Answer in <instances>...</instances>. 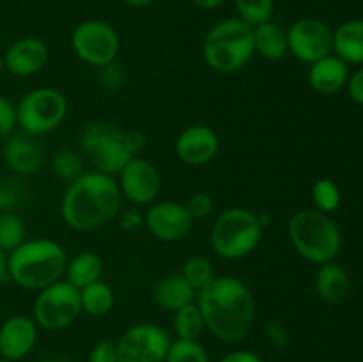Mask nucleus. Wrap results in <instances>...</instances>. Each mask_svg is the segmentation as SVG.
I'll return each instance as SVG.
<instances>
[{
    "label": "nucleus",
    "mask_w": 363,
    "mask_h": 362,
    "mask_svg": "<svg viewBox=\"0 0 363 362\" xmlns=\"http://www.w3.org/2000/svg\"><path fill=\"white\" fill-rule=\"evenodd\" d=\"M48 45L35 35L20 38L4 53V70L20 78L39 73L48 62Z\"/></svg>",
    "instance_id": "17"
},
{
    "label": "nucleus",
    "mask_w": 363,
    "mask_h": 362,
    "mask_svg": "<svg viewBox=\"0 0 363 362\" xmlns=\"http://www.w3.org/2000/svg\"><path fill=\"white\" fill-rule=\"evenodd\" d=\"M254 53L272 62L282 60L289 53L286 28L273 20L254 27Z\"/></svg>",
    "instance_id": "23"
},
{
    "label": "nucleus",
    "mask_w": 363,
    "mask_h": 362,
    "mask_svg": "<svg viewBox=\"0 0 363 362\" xmlns=\"http://www.w3.org/2000/svg\"><path fill=\"white\" fill-rule=\"evenodd\" d=\"M218 362H264L261 355L252 350H234L223 355Z\"/></svg>",
    "instance_id": "39"
},
{
    "label": "nucleus",
    "mask_w": 363,
    "mask_h": 362,
    "mask_svg": "<svg viewBox=\"0 0 363 362\" xmlns=\"http://www.w3.org/2000/svg\"><path fill=\"white\" fill-rule=\"evenodd\" d=\"M266 336H268V341L275 348L282 350V348L287 346V341H289V334H287L286 327L280 322H272L266 329Z\"/></svg>",
    "instance_id": "37"
},
{
    "label": "nucleus",
    "mask_w": 363,
    "mask_h": 362,
    "mask_svg": "<svg viewBox=\"0 0 363 362\" xmlns=\"http://www.w3.org/2000/svg\"><path fill=\"white\" fill-rule=\"evenodd\" d=\"M9 259H7V252H4L0 248V286L6 283H9Z\"/></svg>",
    "instance_id": "40"
},
{
    "label": "nucleus",
    "mask_w": 363,
    "mask_h": 362,
    "mask_svg": "<svg viewBox=\"0 0 363 362\" xmlns=\"http://www.w3.org/2000/svg\"><path fill=\"white\" fill-rule=\"evenodd\" d=\"M286 32L287 50L300 62L311 66L333 53V31L319 18H300Z\"/></svg>",
    "instance_id": "12"
},
{
    "label": "nucleus",
    "mask_w": 363,
    "mask_h": 362,
    "mask_svg": "<svg viewBox=\"0 0 363 362\" xmlns=\"http://www.w3.org/2000/svg\"><path fill=\"white\" fill-rule=\"evenodd\" d=\"M82 312L92 316V318H101L106 316L113 309L116 304V295L113 290L105 283V280H96L89 286L80 290Z\"/></svg>",
    "instance_id": "25"
},
{
    "label": "nucleus",
    "mask_w": 363,
    "mask_h": 362,
    "mask_svg": "<svg viewBox=\"0 0 363 362\" xmlns=\"http://www.w3.org/2000/svg\"><path fill=\"white\" fill-rule=\"evenodd\" d=\"M194 216L188 213L184 202L156 201L144 215V226L152 238L165 243L184 240L194 229Z\"/></svg>",
    "instance_id": "13"
},
{
    "label": "nucleus",
    "mask_w": 363,
    "mask_h": 362,
    "mask_svg": "<svg viewBox=\"0 0 363 362\" xmlns=\"http://www.w3.org/2000/svg\"><path fill=\"white\" fill-rule=\"evenodd\" d=\"M16 106L0 94V138H6L16 130Z\"/></svg>",
    "instance_id": "35"
},
{
    "label": "nucleus",
    "mask_w": 363,
    "mask_h": 362,
    "mask_svg": "<svg viewBox=\"0 0 363 362\" xmlns=\"http://www.w3.org/2000/svg\"><path fill=\"white\" fill-rule=\"evenodd\" d=\"M4 160L13 172L20 176H32L43 167L45 153L34 137L23 131H13L4 142Z\"/></svg>",
    "instance_id": "18"
},
{
    "label": "nucleus",
    "mask_w": 363,
    "mask_h": 362,
    "mask_svg": "<svg viewBox=\"0 0 363 362\" xmlns=\"http://www.w3.org/2000/svg\"><path fill=\"white\" fill-rule=\"evenodd\" d=\"M123 2L126 4V6L135 7V9H142V7L151 6V4L155 2V0H123Z\"/></svg>",
    "instance_id": "43"
},
{
    "label": "nucleus",
    "mask_w": 363,
    "mask_h": 362,
    "mask_svg": "<svg viewBox=\"0 0 363 362\" xmlns=\"http://www.w3.org/2000/svg\"><path fill=\"white\" fill-rule=\"evenodd\" d=\"M165 362H211L209 353L199 341L174 339Z\"/></svg>",
    "instance_id": "31"
},
{
    "label": "nucleus",
    "mask_w": 363,
    "mask_h": 362,
    "mask_svg": "<svg viewBox=\"0 0 363 362\" xmlns=\"http://www.w3.org/2000/svg\"><path fill=\"white\" fill-rule=\"evenodd\" d=\"M269 216L247 208H229L220 213L211 227L213 251L227 261L247 258L261 243Z\"/></svg>",
    "instance_id": "7"
},
{
    "label": "nucleus",
    "mask_w": 363,
    "mask_h": 362,
    "mask_svg": "<svg viewBox=\"0 0 363 362\" xmlns=\"http://www.w3.org/2000/svg\"><path fill=\"white\" fill-rule=\"evenodd\" d=\"M87 362H119L117 343L112 339H99L92 344Z\"/></svg>",
    "instance_id": "34"
},
{
    "label": "nucleus",
    "mask_w": 363,
    "mask_h": 362,
    "mask_svg": "<svg viewBox=\"0 0 363 362\" xmlns=\"http://www.w3.org/2000/svg\"><path fill=\"white\" fill-rule=\"evenodd\" d=\"M116 343L119 362H165L172 337L163 327L142 322L128 327Z\"/></svg>",
    "instance_id": "11"
},
{
    "label": "nucleus",
    "mask_w": 363,
    "mask_h": 362,
    "mask_svg": "<svg viewBox=\"0 0 363 362\" xmlns=\"http://www.w3.org/2000/svg\"><path fill=\"white\" fill-rule=\"evenodd\" d=\"M333 53L350 64H363V20H347L333 31Z\"/></svg>",
    "instance_id": "22"
},
{
    "label": "nucleus",
    "mask_w": 363,
    "mask_h": 362,
    "mask_svg": "<svg viewBox=\"0 0 363 362\" xmlns=\"http://www.w3.org/2000/svg\"><path fill=\"white\" fill-rule=\"evenodd\" d=\"M82 314L80 290L60 279L50 284L45 290L38 291L34 305H32V318L39 329L59 332L73 325Z\"/></svg>",
    "instance_id": "9"
},
{
    "label": "nucleus",
    "mask_w": 363,
    "mask_h": 362,
    "mask_svg": "<svg viewBox=\"0 0 363 362\" xmlns=\"http://www.w3.org/2000/svg\"><path fill=\"white\" fill-rule=\"evenodd\" d=\"M123 194L117 180L99 170H85L67 183L60 199V219L69 229L91 233L119 215Z\"/></svg>",
    "instance_id": "2"
},
{
    "label": "nucleus",
    "mask_w": 363,
    "mask_h": 362,
    "mask_svg": "<svg viewBox=\"0 0 363 362\" xmlns=\"http://www.w3.org/2000/svg\"><path fill=\"white\" fill-rule=\"evenodd\" d=\"M181 275H183L184 279L188 280V284H190L191 287H195L199 293L202 287H206L213 279H215L216 272L215 266H213V263L209 261L208 258H204V256H190V258L183 263V266H181Z\"/></svg>",
    "instance_id": "29"
},
{
    "label": "nucleus",
    "mask_w": 363,
    "mask_h": 362,
    "mask_svg": "<svg viewBox=\"0 0 363 362\" xmlns=\"http://www.w3.org/2000/svg\"><path fill=\"white\" fill-rule=\"evenodd\" d=\"M25 240H27L25 220L16 212L0 213V248L9 254Z\"/></svg>",
    "instance_id": "27"
},
{
    "label": "nucleus",
    "mask_w": 363,
    "mask_h": 362,
    "mask_svg": "<svg viewBox=\"0 0 363 362\" xmlns=\"http://www.w3.org/2000/svg\"><path fill=\"white\" fill-rule=\"evenodd\" d=\"M287 236L294 251L312 265H325L339 256L342 233L335 220L319 209H300L287 222Z\"/></svg>",
    "instance_id": "6"
},
{
    "label": "nucleus",
    "mask_w": 363,
    "mask_h": 362,
    "mask_svg": "<svg viewBox=\"0 0 363 362\" xmlns=\"http://www.w3.org/2000/svg\"><path fill=\"white\" fill-rule=\"evenodd\" d=\"M315 291L319 298L330 304L342 302L351 291L350 273L335 261L319 265L318 273H315Z\"/></svg>",
    "instance_id": "21"
},
{
    "label": "nucleus",
    "mask_w": 363,
    "mask_h": 362,
    "mask_svg": "<svg viewBox=\"0 0 363 362\" xmlns=\"http://www.w3.org/2000/svg\"><path fill=\"white\" fill-rule=\"evenodd\" d=\"M4 71V55H0V73Z\"/></svg>",
    "instance_id": "44"
},
{
    "label": "nucleus",
    "mask_w": 363,
    "mask_h": 362,
    "mask_svg": "<svg viewBox=\"0 0 363 362\" xmlns=\"http://www.w3.org/2000/svg\"><path fill=\"white\" fill-rule=\"evenodd\" d=\"M254 55V27L238 16L216 21L202 41V57L216 73H238Z\"/></svg>",
    "instance_id": "5"
},
{
    "label": "nucleus",
    "mask_w": 363,
    "mask_h": 362,
    "mask_svg": "<svg viewBox=\"0 0 363 362\" xmlns=\"http://www.w3.org/2000/svg\"><path fill=\"white\" fill-rule=\"evenodd\" d=\"M66 94L52 85L28 91L16 105V124L23 133L41 137L55 131L67 117Z\"/></svg>",
    "instance_id": "8"
},
{
    "label": "nucleus",
    "mask_w": 363,
    "mask_h": 362,
    "mask_svg": "<svg viewBox=\"0 0 363 362\" xmlns=\"http://www.w3.org/2000/svg\"><path fill=\"white\" fill-rule=\"evenodd\" d=\"M312 201H314L315 209L323 213L335 212L340 206V190L332 180L321 177L312 185Z\"/></svg>",
    "instance_id": "32"
},
{
    "label": "nucleus",
    "mask_w": 363,
    "mask_h": 362,
    "mask_svg": "<svg viewBox=\"0 0 363 362\" xmlns=\"http://www.w3.org/2000/svg\"><path fill=\"white\" fill-rule=\"evenodd\" d=\"M9 277L16 286L27 291H41L64 279L67 252L52 238H32L7 254Z\"/></svg>",
    "instance_id": "3"
},
{
    "label": "nucleus",
    "mask_w": 363,
    "mask_h": 362,
    "mask_svg": "<svg viewBox=\"0 0 363 362\" xmlns=\"http://www.w3.org/2000/svg\"><path fill=\"white\" fill-rule=\"evenodd\" d=\"M38 323L25 314H14L0 325V357L18 362L27 357L38 343Z\"/></svg>",
    "instance_id": "16"
},
{
    "label": "nucleus",
    "mask_w": 363,
    "mask_h": 362,
    "mask_svg": "<svg viewBox=\"0 0 363 362\" xmlns=\"http://www.w3.org/2000/svg\"><path fill=\"white\" fill-rule=\"evenodd\" d=\"M80 146L91 156L94 170L117 176L145 146V135L137 130H121L106 121H92L80 135Z\"/></svg>",
    "instance_id": "4"
},
{
    "label": "nucleus",
    "mask_w": 363,
    "mask_h": 362,
    "mask_svg": "<svg viewBox=\"0 0 363 362\" xmlns=\"http://www.w3.org/2000/svg\"><path fill=\"white\" fill-rule=\"evenodd\" d=\"M140 224H144V216H140L138 213H135V212L124 213L123 227H126V229H135V227H138Z\"/></svg>",
    "instance_id": "41"
},
{
    "label": "nucleus",
    "mask_w": 363,
    "mask_h": 362,
    "mask_svg": "<svg viewBox=\"0 0 363 362\" xmlns=\"http://www.w3.org/2000/svg\"><path fill=\"white\" fill-rule=\"evenodd\" d=\"M117 185L123 199L137 206H151L162 192V176L155 163L135 156L117 174Z\"/></svg>",
    "instance_id": "14"
},
{
    "label": "nucleus",
    "mask_w": 363,
    "mask_h": 362,
    "mask_svg": "<svg viewBox=\"0 0 363 362\" xmlns=\"http://www.w3.org/2000/svg\"><path fill=\"white\" fill-rule=\"evenodd\" d=\"M172 327L174 334H176V339L199 341V337H201L202 332L206 330V323L197 302H194V304L186 305V307L174 312Z\"/></svg>",
    "instance_id": "26"
},
{
    "label": "nucleus",
    "mask_w": 363,
    "mask_h": 362,
    "mask_svg": "<svg viewBox=\"0 0 363 362\" xmlns=\"http://www.w3.org/2000/svg\"><path fill=\"white\" fill-rule=\"evenodd\" d=\"M152 300L162 311L176 312L197 300V290L188 284L181 273H170L155 284Z\"/></svg>",
    "instance_id": "20"
},
{
    "label": "nucleus",
    "mask_w": 363,
    "mask_h": 362,
    "mask_svg": "<svg viewBox=\"0 0 363 362\" xmlns=\"http://www.w3.org/2000/svg\"><path fill=\"white\" fill-rule=\"evenodd\" d=\"M0 362H11V361H6V358H2V357H0Z\"/></svg>",
    "instance_id": "45"
},
{
    "label": "nucleus",
    "mask_w": 363,
    "mask_h": 362,
    "mask_svg": "<svg viewBox=\"0 0 363 362\" xmlns=\"http://www.w3.org/2000/svg\"><path fill=\"white\" fill-rule=\"evenodd\" d=\"M184 206H186L188 213L194 216V220H202L211 215L213 208H215V201H213L208 192H195L188 197Z\"/></svg>",
    "instance_id": "33"
},
{
    "label": "nucleus",
    "mask_w": 363,
    "mask_h": 362,
    "mask_svg": "<svg viewBox=\"0 0 363 362\" xmlns=\"http://www.w3.org/2000/svg\"><path fill=\"white\" fill-rule=\"evenodd\" d=\"M52 170L59 180L71 183L78 176L85 172L84 170V158L80 151L73 148H62L55 153L52 160Z\"/></svg>",
    "instance_id": "28"
},
{
    "label": "nucleus",
    "mask_w": 363,
    "mask_h": 362,
    "mask_svg": "<svg viewBox=\"0 0 363 362\" xmlns=\"http://www.w3.org/2000/svg\"><path fill=\"white\" fill-rule=\"evenodd\" d=\"M308 85L323 96H332L346 87L350 78V67L335 53L311 64L308 67Z\"/></svg>",
    "instance_id": "19"
},
{
    "label": "nucleus",
    "mask_w": 363,
    "mask_h": 362,
    "mask_svg": "<svg viewBox=\"0 0 363 362\" xmlns=\"http://www.w3.org/2000/svg\"><path fill=\"white\" fill-rule=\"evenodd\" d=\"M206 330L222 343H240L255 323V298L252 290L234 275H216L197 293Z\"/></svg>",
    "instance_id": "1"
},
{
    "label": "nucleus",
    "mask_w": 363,
    "mask_h": 362,
    "mask_svg": "<svg viewBox=\"0 0 363 362\" xmlns=\"http://www.w3.org/2000/svg\"><path fill=\"white\" fill-rule=\"evenodd\" d=\"M103 275V261L96 252L82 251L71 259H67L66 273L64 279L73 284L77 290L89 286L101 279Z\"/></svg>",
    "instance_id": "24"
},
{
    "label": "nucleus",
    "mask_w": 363,
    "mask_h": 362,
    "mask_svg": "<svg viewBox=\"0 0 363 362\" xmlns=\"http://www.w3.org/2000/svg\"><path fill=\"white\" fill-rule=\"evenodd\" d=\"M191 4H195L201 9H216V7L222 6L225 0H190Z\"/></svg>",
    "instance_id": "42"
},
{
    "label": "nucleus",
    "mask_w": 363,
    "mask_h": 362,
    "mask_svg": "<svg viewBox=\"0 0 363 362\" xmlns=\"http://www.w3.org/2000/svg\"><path fill=\"white\" fill-rule=\"evenodd\" d=\"M71 46L82 62L103 70L116 62L121 52V38L116 27L108 21L91 18L74 27Z\"/></svg>",
    "instance_id": "10"
},
{
    "label": "nucleus",
    "mask_w": 363,
    "mask_h": 362,
    "mask_svg": "<svg viewBox=\"0 0 363 362\" xmlns=\"http://www.w3.org/2000/svg\"><path fill=\"white\" fill-rule=\"evenodd\" d=\"M176 156L190 167H202L211 162L220 151V137L206 124H190L184 128L174 144Z\"/></svg>",
    "instance_id": "15"
},
{
    "label": "nucleus",
    "mask_w": 363,
    "mask_h": 362,
    "mask_svg": "<svg viewBox=\"0 0 363 362\" xmlns=\"http://www.w3.org/2000/svg\"><path fill=\"white\" fill-rule=\"evenodd\" d=\"M234 7L238 11V18L250 27H257L273 20L275 0H234Z\"/></svg>",
    "instance_id": "30"
},
{
    "label": "nucleus",
    "mask_w": 363,
    "mask_h": 362,
    "mask_svg": "<svg viewBox=\"0 0 363 362\" xmlns=\"http://www.w3.org/2000/svg\"><path fill=\"white\" fill-rule=\"evenodd\" d=\"M20 204V192L14 185L0 183V213L14 212Z\"/></svg>",
    "instance_id": "36"
},
{
    "label": "nucleus",
    "mask_w": 363,
    "mask_h": 362,
    "mask_svg": "<svg viewBox=\"0 0 363 362\" xmlns=\"http://www.w3.org/2000/svg\"><path fill=\"white\" fill-rule=\"evenodd\" d=\"M347 94L358 105H363V67L354 71L353 75H350L347 78Z\"/></svg>",
    "instance_id": "38"
}]
</instances>
